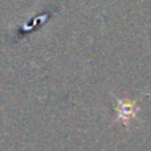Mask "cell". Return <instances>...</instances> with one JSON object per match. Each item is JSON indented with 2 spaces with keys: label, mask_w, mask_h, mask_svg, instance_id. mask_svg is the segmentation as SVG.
I'll list each match as a JSON object with an SVG mask.
<instances>
[{
  "label": "cell",
  "mask_w": 151,
  "mask_h": 151,
  "mask_svg": "<svg viewBox=\"0 0 151 151\" xmlns=\"http://www.w3.org/2000/svg\"><path fill=\"white\" fill-rule=\"evenodd\" d=\"M117 106H115V111H117V119L122 122L123 125H129L131 121L135 118L137 113H138L139 107L137 101H130V99H119L115 98Z\"/></svg>",
  "instance_id": "6da1fadb"
}]
</instances>
